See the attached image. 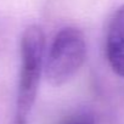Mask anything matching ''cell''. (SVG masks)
<instances>
[{"label":"cell","instance_id":"1","mask_svg":"<svg viewBox=\"0 0 124 124\" xmlns=\"http://www.w3.org/2000/svg\"><path fill=\"white\" fill-rule=\"evenodd\" d=\"M45 37L43 29L32 24L21 37V70L16 99V124H27L34 106L44 67Z\"/></svg>","mask_w":124,"mask_h":124},{"label":"cell","instance_id":"2","mask_svg":"<svg viewBox=\"0 0 124 124\" xmlns=\"http://www.w3.org/2000/svg\"><path fill=\"white\" fill-rule=\"evenodd\" d=\"M86 58L84 34L73 27L61 29L49 49L45 74L52 85H62L71 80L82 68Z\"/></svg>","mask_w":124,"mask_h":124},{"label":"cell","instance_id":"3","mask_svg":"<svg viewBox=\"0 0 124 124\" xmlns=\"http://www.w3.org/2000/svg\"><path fill=\"white\" fill-rule=\"evenodd\" d=\"M105 47L111 68L124 78V4L117 9L108 23Z\"/></svg>","mask_w":124,"mask_h":124},{"label":"cell","instance_id":"4","mask_svg":"<svg viewBox=\"0 0 124 124\" xmlns=\"http://www.w3.org/2000/svg\"><path fill=\"white\" fill-rule=\"evenodd\" d=\"M65 124H95V122L93 118H90L88 116H80V117H77V118L68 120Z\"/></svg>","mask_w":124,"mask_h":124}]
</instances>
